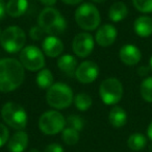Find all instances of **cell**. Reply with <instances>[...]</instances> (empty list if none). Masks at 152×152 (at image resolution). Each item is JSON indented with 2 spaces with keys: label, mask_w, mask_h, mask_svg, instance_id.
<instances>
[{
  "label": "cell",
  "mask_w": 152,
  "mask_h": 152,
  "mask_svg": "<svg viewBox=\"0 0 152 152\" xmlns=\"http://www.w3.org/2000/svg\"><path fill=\"white\" fill-rule=\"evenodd\" d=\"M25 78L24 67L15 58L0 59V92L9 93L18 89Z\"/></svg>",
  "instance_id": "6da1fadb"
},
{
  "label": "cell",
  "mask_w": 152,
  "mask_h": 152,
  "mask_svg": "<svg viewBox=\"0 0 152 152\" xmlns=\"http://www.w3.org/2000/svg\"><path fill=\"white\" fill-rule=\"evenodd\" d=\"M38 24L44 32L50 36L63 34L67 27V23L63 16L53 7H46L41 12L38 18Z\"/></svg>",
  "instance_id": "7a4b0ae2"
},
{
  "label": "cell",
  "mask_w": 152,
  "mask_h": 152,
  "mask_svg": "<svg viewBox=\"0 0 152 152\" xmlns=\"http://www.w3.org/2000/svg\"><path fill=\"white\" fill-rule=\"evenodd\" d=\"M47 103L56 110L69 107L73 102V92L69 86L57 83L52 85L46 93Z\"/></svg>",
  "instance_id": "3957f363"
},
{
  "label": "cell",
  "mask_w": 152,
  "mask_h": 152,
  "mask_svg": "<svg viewBox=\"0 0 152 152\" xmlns=\"http://www.w3.org/2000/svg\"><path fill=\"white\" fill-rule=\"evenodd\" d=\"M26 42L25 32L18 26H10L1 32L0 44L7 52L16 53L22 50Z\"/></svg>",
  "instance_id": "277c9868"
},
{
  "label": "cell",
  "mask_w": 152,
  "mask_h": 152,
  "mask_svg": "<svg viewBox=\"0 0 152 152\" xmlns=\"http://www.w3.org/2000/svg\"><path fill=\"white\" fill-rule=\"evenodd\" d=\"M1 116L4 122L14 129L25 128L27 124V114L20 104L15 102H7L2 106Z\"/></svg>",
  "instance_id": "5b68a950"
},
{
  "label": "cell",
  "mask_w": 152,
  "mask_h": 152,
  "mask_svg": "<svg viewBox=\"0 0 152 152\" xmlns=\"http://www.w3.org/2000/svg\"><path fill=\"white\" fill-rule=\"evenodd\" d=\"M75 21L85 30H94L100 24V13L91 3H83L75 12Z\"/></svg>",
  "instance_id": "8992f818"
},
{
  "label": "cell",
  "mask_w": 152,
  "mask_h": 152,
  "mask_svg": "<svg viewBox=\"0 0 152 152\" xmlns=\"http://www.w3.org/2000/svg\"><path fill=\"white\" fill-rule=\"evenodd\" d=\"M66 120L61 113L56 110H48L40 117L39 128L45 134L53 135L65 129Z\"/></svg>",
  "instance_id": "52a82bcc"
},
{
  "label": "cell",
  "mask_w": 152,
  "mask_h": 152,
  "mask_svg": "<svg viewBox=\"0 0 152 152\" xmlns=\"http://www.w3.org/2000/svg\"><path fill=\"white\" fill-rule=\"evenodd\" d=\"M99 94L102 101L107 105L116 104L122 99L123 86L117 78H107L100 85Z\"/></svg>",
  "instance_id": "ba28073f"
},
{
  "label": "cell",
  "mask_w": 152,
  "mask_h": 152,
  "mask_svg": "<svg viewBox=\"0 0 152 152\" xmlns=\"http://www.w3.org/2000/svg\"><path fill=\"white\" fill-rule=\"evenodd\" d=\"M20 63L29 71H38L45 66V57L37 46H27L20 52Z\"/></svg>",
  "instance_id": "9c48e42d"
},
{
  "label": "cell",
  "mask_w": 152,
  "mask_h": 152,
  "mask_svg": "<svg viewBox=\"0 0 152 152\" xmlns=\"http://www.w3.org/2000/svg\"><path fill=\"white\" fill-rule=\"evenodd\" d=\"M72 48L77 56L87 57L92 53L94 49V39L88 32H80L76 34L73 39Z\"/></svg>",
  "instance_id": "30bf717a"
},
{
  "label": "cell",
  "mask_w": 152,
  "mask_h": 152,
  "mask_svg": "<svg viewBox=\"0 0 152 152\" xmlns=\"http://www.w3.org/2000/svg\"><path fill=\"white\" fill-rule=\"evenodd\" d=\"M98 73H99V69L97 64L92 61H86L77 67L75 76L79 83L87 85V83H93L97 78Z\"/></svg>",
  "instance_id": "8fae6325"
},
{
  "label": "cell",
  "mask_w": 152,
  "mask_h": 152,
  "mask_svg": "<svg viewBox=\"0 0 152 152\" xmlns=\"http://www.w3.org/2000/svg\"><path fill=\"white\" fill-rule=\"evenodd\" d=\"M117 38V29L115 26L110 24H104L96 32L95 40L97 44L101 47L110 46L116 41Z\"/></svg>",
  "instance_id": "7c38bea8"
},
{
  "label": "cell",
  "mask_w": 152,
  "mask_h": 152,
  "mask_svg": "<svg viewBox=\"0 0 152 152\" xmlns=\"http://www.w3.org/2000/svg\"><path fill=\"white\" fill-rule=\"evenodd\" d=\"M119 56L122 63H124L127 66H133L137 65L140 61H141V51L139 50L137 47L134 45H125L121 48L120 52H119Z\"/></svg>",
  "instance_id": "4fadbf2b"
},
{
  "label": "cell",
  "mask_w": 152,
  "mask_h": 152,
  "mask_svg": "<svg viewBox=\"0 0 152 152\" xmlns=\"http://www.w3.org/2000/svg\"><path fill=\"white\" fill-rule=\"evenodd\" d=\"M42 48L49 57H56L63 52L64 44L57 37L49 36L43 41Z\"/></svg>",
  "instance_id": "5bb4252c"
},
{
  "label": "cell",
  "mask_w": 152,
  "mask_h": 152,
  "mask_svg": "<svg viewBox=\"0 0 152 152\" xmlns=\"http://www.w3.org/2000/svg\"><path fill=\"white\" fill-rule=\"evenodd\" d=\"M28 145V135L24 131H18L14 133L10 139L7 147L11 152H23Z\"/></svg>",
  "instance_id": "9a60e30c"
},
{
  "label": "cell",
  "mask_w": 152,
  "mask_h": 152,
  "mask_svg": "<svg viewBox=\"0 0 152 152\" xmlns=\"http://www.w3.org/2000/svg\"><path fill=\"white\" fill-rule=\"evenodd\" d=\"M134 31L142 38H147L152 34V18L148 16H141L134 21Z\"/></svg>",
  "instance_id": "2e32d148"
},
{
  "label": "cell",
  "mask_w": 152,
  "mask_h": 152,
  "mask_svg": "<svg viewBox=\"0 0 152 152\" xmlns=\"http://www.w3.org/2000/svg\"><path fill=\"white\" fill-rule=\"evenodd\" d=\"M57 67L59 68L61 72L69 76H72L75 74L76 69H77V61L75 57L71 54H65L61 55L57 59Z\"/></svg>",
  "instance_id": "e0dca14e"
},
{
  "label": "cell",
  "mask_w": 152,
  "mask_h": 152,
  "mask_svg": "<svg viewBox=\"0 0 152 152\" xmlns=\"http://www.w3.org/2000/svg\"><path fill=\"white\" fill-rule=\"evenodd\" d=\"M28 7L27 0H9L7 4V13L11 17L18 18L21 17Z\"/></svg>",
  "instance_id": "ac0fdd59"
},
{
  "label": "cell",
  "mask_w": 152,
  "mask_h": 152,
  "mask_svg": "<svg viewBox=\"0 0 152 152\" xmlns=\"http://www.w3.org/2000/svg\"><path fill=\"white\" fill-rule=\"evenodd\" d=\"M110 123L116 128L124 126L127 122V114L122 107L120 106H115L110 110V116H108Z\"/></svg>",
  "instance_id": "d6986e66"
},
{
  "label": "cell",
  "mask_w": 152,
  "mask_h": 152,
  "mask_svg": "<svg viewBox=\"0 0 152 152\" xmlns=\"http://www.w3.org/2000/svg\"><path fill=\"white\" fill-rule=\"evenodd\" d=\"M128 15V9H127L126 4L121 1L115 2L112 4L108 11V17L113 22H120L123 19L127 17Z\"/></svg>",
  "instance_id": "ffe728a7"
},
{
  "label": "cell",
  "mask_w": 152,
  "mask_h": 152,
  "mask_svg": "<svg viewBox=\"0 0 152 152\" xmlns=\"http://www.w3.org/2000/svg\"><path fill=\"white\" fill-rule=\"evenodd\" d=\"M127 145L133 151H140L147 145V139L142 133H133L127 140Z\"/></svg>",
  "instance_id": "44dd1931"
},
{
  "label": "cell",
  "mask_w": 152,
  "mask_h": 152,
  "mask_svg": "<svg viewBox=\"0 0 152 152\" xmlns=\"http://www.w3.org/2000/svg\"><path fill=\"white\" fill-rule=\"evenodd\" d=\"M37 85L41 89H49L53 85V75L50 70H41L37 75Z\"/></svg>",
  "instance_id": "7402d4cb"
},
{
  "label": "cell",
  "mask_w": 152,
  "mask_h": 152,
  "mask_svg": "<svg viewBox=\"0 0 152 152\" xmlns=\"http://www.w3.org/2000/svg\"><path fill=\"white\" fill-rule=\"evenodd\" d=\"M74 102H75V106L77 107V110L85 112V110H88L91 107L92 98L86 93H79L75 96Z\"/></svg>",
  "instance_id": "603a6c76"
},
{
  "label": "cell",
  "mask_w": 152,
  "mask_h": 152,
  "mask_svg": "<svg viewBox=\"0 0 152 152\" xmlns=\"http://www.w3.org/2000/svg\"><path fill=\"white\" fill-rule=\"evenodd\" d=\"M61 139H63V141L67 145H75V144H77V142L79 140V132L77 130H75V129L68 127V128H65L63 130Z\"/></svg>",
  "instance_id": "cb8c5ba5"
},
{
  "label": "cell",
  "mask_w": 152,
  "mask_h": 152,
  "mask_svg": "<svg viewBox=\"0 0 152 152\" xmlns=\"http://www.w3.org/2000/svg\"><path fill=\"white\" fill-rule=\"evenodd\" d=\"M141 95L147 102H152V77L144 79L141 85Z\"/></svg>",
  "instance_id": "d4e9b609"
},
{
  "label": "cell",
  "mask_w": 152,
  "mask_h": 152,
  "mask_svg": "<svg viewBox=\"0 0 152 152\" xmlns=\"http://www.w3.org/2000/svg\"><path fill=\"white\" fill-rule=\"evenodd\" d=\"M134 7L141 13H151L152 0H132Z\"/></svg>",
  "instance_id": "484cf974"
},
{
  "label": "cell",
  "mask_w": 152,
  "mask_h": 152,
  "mask_svg": "<svg viewBox=\"0 0 152 152\" xmlns=\"http://www.w3.org/2000/svg\"><path fill=\"white\" fill-rule=\"evenodd\" d=\"M67 123L69 125L70 128H73L75 130L79 131L83 128V120L81 117L77 116V115H71V116L68 117Z\"/></svg>",
  "instance_id": "4316f807"
},
{
  "label": "cell",
  "mask_w": 152,
  "mask_h": 152,
  "mask_svg": "<svg viewBox=\"0 0 152 152\" xmlns=\"http://www.w3.org/2000/svg\"><path fill=\"white\" fill-rule=\"evenodd\" d=\"M9 129L7 128L5 125H3L2 123H0V148L2 147L3 145H5V143L9 140Z\"/></svg>",
  "instance_id": "83f0119b"
},
{
  "label": "cell",
  "mask_w": 152,
  "mask_h": 152,
  "mask_svg": "<svg viewBox=\"0 0 152 152\" xmlns=\"http://www.w3.org/2000/svg\"><path fill=\"white\" fill-rule=\"evenodd\" d=\"M43 34H44V30L40 27V26H34V27L30 28L29 31V36L32 40L34 41H39L42 39Z\"/></svg>",
  "instance_id": "f1b7e54d"
},
{
  "label": "cell",
  "mask_w": 152,
  "mask_h": 152,
  "mask_svg": "<svg viewBox=\"0 0 152 152\" xmlns=\"http://www.w3.org/2000/svg\"><path fill=\"white\" fill-rule=\"evenodd\" d=\"M44 152H64V149L59 144L52 143L45 148Z\"/></svg>",
  "instance_id": "f546056e"
},
{
  "label": "cell",
  "mask_w": 152,
  "mask_h": 152,
  "mask_svg": "<svg viewBox=\"0 0 152 152\" xmlns=\"http://www.w3.org/2000/svg\"><path fill=\"white\" fill-rule=\"evenodd\" d=\"M5 13H7V5L4 4L3 0H0V20L4 18Z\"/></svg>",
  "instance_id": "4dcf8cb0"
},
{
  "label": "cell",
  "mask_w": 152,
  "mask_h": 152,
  "mask_svg": "<svg viewBox=\"0 0 152 152\" xmlns=\"http://www.w3.org/2000/svg\"><path fill=\"white\" fill-rule=\"evenodd\" d=\"M40 1L45 5V7H53V5L56 3V0H40Z\"/></svg>",
  "instance_id": "1f68e13d"
},
{
  "label": "cell",
  "mask_w": 152,
  "mask_h": 152,
  "mask_svg": "<svg viewBox=\"0 0 152 152\" xmlns=\"http://www.w3.org/2000/svg\"><path fill=\"white\" fill-rule=\"evenodd\" d=\"M64 3H66V4H69V5H75V4H78V3H80L83 0H61Z\"/></svg>",
  "instance_id": "d6a6232c"
},
{
  "label": "cell",
  "mask_w": 152,
  "mask_h": 152,
  "mask_svg": "<svg viewBox=\"0 0 152 152\" xmlns=\"http://www.w3.org/2000/svg\"><path fill=\"white\" fill-rule=\"evenodd\" d=\"M149 69H150V67L149 68H147V67H141V68H139V74L141 76L146 75V74L148 73V71H149Z\"/></svg>",
  "instance_id": "836d02e7"
},
{
  "label": "cell",
  "mask_w": 152,
  "mask_h": 152,
  "mask_svg": "<svg viewBox=\"0 0 152 152\" xmlns=\"http://www.w3.org/2000/svg\"><path fill=\"white\" fill-rule=\"evenodd\" d=\"M147 134L148 137H149V139L152 141V122L149 124V126H148V129H147Z\"/></svg>",
  "instance_id": "e575fe53"
},
{
  "label": "cell",
  "mask_w": 152,
  "mask_h": 152,
  "mask_svg": "<svg viewBox=\"0 0 152 152\" xmlns=\"http://www.w3.org/2000/svg\"><path fill=\"white\" fill-rule=\"evenodd\" d=\"M94 2H97V3H101V2H104L105 0H93Z\"/></svg>",
  "instance_id": "d590c367"
},
{
  "label": "cell",
  "mask_w": 152,
  "mask_h": 152,
  "mask_svg": "<svg viewBox=\"0 0 152 152\" xmlns=\"http://www.w3.org/2000/svg\"><path fill=\"white\" fill-rule=\"evenodd\" d=\"M149 66H150V70L152 71V56L151 58H150V63H149Z\"/></svg>",
  "instance_id": "8d00e7d4"
},
{
  "label": "cell",
  "mask_w": 152,
  "mask_h": 152,
  "mask_svg": "<svg viewBox=\"0 0 152 152\" xmlns=\"http://www.w3.org/2000/svg\"><path fill=\"white\" fill-rule=\"evenodd\" d=\"M29 152H40V151H39L38 149H31V150H30Z\"/></svg>",
  "instance_id": "74e56055"
},
{
  "label": "cell",
  "mask_w": 152,
  "mask_h": 152,
  "mask_svg": "<svg viewBox=\"0 0 152 152\" xmlns=\"http://www.w3.org/2000/svg\"><path fill=\"white\" fill-rule=\"evenodd\" d=\"M0 37H1V32H0Z\"/></svg>",
  "instance_id": "f35d334b"
}]
</instances>
